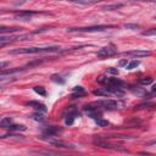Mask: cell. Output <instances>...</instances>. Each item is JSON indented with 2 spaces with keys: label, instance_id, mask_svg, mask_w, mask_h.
<instances>
[{
  "label": "cell",
  "instance_id": "6da1fadb",
  "mask_svg": "<svg viewBox=\"0 0 156 156\" xmlns=\"http://www.w3.org/2000/svg\"><path fill=\"white\" fill-rule=\"evenodd\" d=\"M60 46L52 45V46H29V48H18L15 50H11L10 54L17 55V54H41V52H55L60 51Z\"/></svg>",
  "mask_w": 156,
  "mask_h": 156
},
{
  "label": "cell",
  "instance_id": "7a4b0ae2",
  "mask_svg": "<svg viewBox=\"0 0 156 156\" xmlns=\"http://www.w3.org/2000/svg\"><path fill=\"white\" fill-rule=\"evenodd\" d=\"M108 28H113V26H90V27H72L68 28V32H102Z\"/></svg>",
  "mask_w": 156,
  "mask_h": 156
},
{
  "label": "cell",
  "instance_id": "3957f363",
  "mask_svg": "<svg viewBox=\"0 0 156 156\" xmlns=\"http://www.w3.org/2000/svg\"><path fill=\"white\" fill-rule=\"evenodd\" d=\"M91 105L98 108H104V110H117L118 108V104L115 100H100V101L91 102Z\"/></svg>",
  "mask_w": 156,
  "mask_h": 156
},
{
  "label": "cell",
  "instance_id": "277c9868",
  "mask_svg": "<svg viewBox=\"0 0 156 156\" xmlns=\"http://www.w3.org/2000/svg\"><path fill=\"white\" fill-rule=\"evenodd\" d=\"M116 54H117V49L115 46H104L96 52V55L99 57H108V56H113Z\"/></svg>",
  "mask_w": 156,
  "mask_h": 156
},
{
  "label": "cell",
  "instance_id": "5b68a950",
  "mask_svg": "<svg viewBox=\"0 0 156 156\" xmlns=\"http://www.w3.org/2000/svg\"><path fill=\"white\" fill-rule=\"evenodd\" d=\"M45 139V138H44ZM45 140H48L51 145H54V146H57V147H63V149H72V150H74L76 149V146L73 145V144H69V143H66V141H62V140H57V139H45Z\"/></svg>",
  "mask_w": 156,
  "mask_h": 156
},
{
  "label": "cell",
  "instance_id": "8992f818",
  "mask_svg": "<svg viewBox=\"0 0 156 156\" xmlns=\"http://www.w3.org/2000/svg\"><path fill=\"white\" fill-rule=\"evenodd\" d=\"M35 13H39L37 11H23V12H20V13H16L15 15V18L18 20V21H28L30 20V17Z\"/></svg>",
  "mask_w": 156,
  "mask_h": 156
},
{
  "label": "cell",
  "instance_id": "52a82bcc",
  "mask_svg": "<svg viewBox=\"0 0 156 156\" xmlns=\"http://www.w3.org/2000/svg\"><path fill=\"white\" fill-rule=\"evenodd\" d=\"M151 52L150 51H146V50H133V51H127V52H123V55L126 56H133V57H145V56H149Z\"/></svg>",
  "mask_w": 156,
  "mask_h": 156
},
{
  "label": "cell",
  "instance_id": "ba28073f",
  "mask_svg": "<svg viewBox=\"0 0 156 156\" xmlns=\"http://www.w3.org/2000/svg\"><path fill=\"white\" fill-rule=\"evenodd\" d=\"M43 132H44L45 135L52 136V135H55V134H57V133H61V132H62V128H58V127H56V126H50V127H45V128L43 129Z\"/></svg>",
  "mask_w": 156,
  "mask_h": 156
},
{
  "label": "cell",
  "instance_id": "9c48e42d",
  "mask_svg": "<svg viewBox=\"0 0 156 156\" xmlns=\"http://www.w3.org/2000/svg\"><path fill=\"white\" fill-rule=\"evenodd\" d=\"M27 105L28 106H32L33 108H35L38 112H46L48 111V108H46V106L44 105V104H41V102H38V101H29V102H27Z\"/></svg>",
  "mask_w": 156,
  "mask_h": 156
},
{
  "label": "cell",
  "instance_id": "30bf717a",
  "mask_svg": "<svg viewBox=\"0 0 156 156\" xmlns=\"http://www.w3.org/2000/svg\"><path fill=\"white\" fill-rule=\"evenodd\" d=\"M78 116V113H77V110L76 108H72L69 112H68V115H67V117H66V119H65V123L67 124V126H71V124H73V122H74V118Z\"/></svg>",
  "mask_w": 156,
  "mask_h": 156
},
{
  "label": "cell",
  "instance_id": "8fae6325",
  "mask_svg": "<svg viewBox=\"0 0 156 156\" xmlns=\"http://www.w3.org/2000/svg\"><path fill=\"white\" fill-rule=\"evenodd\" d=\"M106 83L107 84H110V85H112V87H116V88H123V85H124V83L121 80V79H118V78H108L107 80H106Z\"/></svg>",
  "mask_w": 156,
  "mask_h": 156
},
{
  "label": "cell",
  "instance_id": "7c38bea8",
  "mask_svg": "<svg viewBox=\"0 0 156 156\" xmlns=\"http://www.w3.org/2000/svg\"><path fill=\"white\" fill-rule=\"evenodd\" d=\"M85 95V90L83 87H74L73 88V94H72V98H80V96H84Z\"/></svg>",
  "mask_w": 156,
  "mask_h": 156
},
{
  "label": "cell",
  "instance_id": "4fadbf2b",
  "mask_svg": "<svg viewBox=\"0 0 156 156\" xmlns=\"http://www.w3.org/2000/svg\"><path fill=\"white\" fill-rule=\"evenodd\" d=\"M22 28L18 27H9V26H0V33H15L21 30Z\"/></svg>",
  "mask_w": 156,
  "mask_h": 156
},
{
  "label": "cell",
  "instance_id": "5bb4252c",
  "mask_svg": "<svg viewBox=\"0 0 156 156\" xmlns=\"http://www.w3.org/2000/svg\"><path fill=\"white\" fill-rule=\"evenodd\" d=\"M23 69H26V68L21 67V68H13V69H5V71H0V77H2V76H7V74L18 73V72H21V71H23Z\"/></svg>",
  "mask_w": 156,
  "mask_h": 156
},
{
  "label": "cell",
  "instance_id": "9a60e30c",
  "mask_svg": "<svg viewBox=\"0 0 156 156\" xmlns=\"http://www.w3.org/2000/svg\"><path fill=\"white\" fill-rule=\"evenodd\" d=\"M11 124H12V119L10 117H5L0 121V127L1 128H9Z\"/></svg>",
  "mask_w": 156,
  "mask_h": 156
},
{
  "label": "cell",
  "instance_id": "2e32d148",
  "mask_svg": "<svg viewBox=\"0 0 156 156\" xmlns=\"http://www.w3.org/2000/svg\"><path fill=\"white\" fill-rule=\"evenodd\" d=\"M9 129H10V130H13V132H17V130H18V132H20V130L23 132V130H26V127H24L23 124H11V126L9 127Z\"/></svg>",
  "mask_w": 156,
  "mask_h": 156
},
{
  "label": "cell",
  "instance_id": "e0dca14e",
  "mask_svg": "<svg viewBox=\"0 0 156 156\" xmlns=\"http://www.w3.org/2000/svg\"><path fill=\"white\" fill-rule=\"evenodd\" d=\"M33 90H34L37 94L41 95V96H46V90H45V88H43V87H34Z\"/></svg>",
  "mask_w": 156,
  "mask_h": 156
},
{
  "label": "cell",
  "instance_id": "ac0fdd59",
  "mask_svg": "<svg viewBox=\"0 0 156 156\" xmlns=\"http://www.w3.org/2000/svg\"><path fill=\"white\" fill-rule=\"evenodd\" d=\"M30 117L34 119V121H39V122H43L45 119V117L43 116V113H39V112H35L33 115H30Z\"/></svg>",
  "mask_w": 156,
  "mask_h": 156
},
{
  "label": "cell",
  "instance_id": "d6986e66",
  "mask_svg": "<svg viewBox=\"0 0 156 156\" xmlns=\"http://www.w3.org/2000/svg\"><path fill=\"white\" fill-rule=\"evenodd\" d=\"M122 6H123V4H112V5H107V6H105L104 10H108V11H111V10L119 9V7H122Z\"/></svg>",
  "mask_w": 156,
  "mask_h": 156
},
{
  "label": "cell",
  "instance_id": "ffe728a7",
  "mask_svg": "<svg viewBox=\"0 0 156 156\" xmlns=\"http://www.w3.org/2000/svg\"><path fill=\"white\" fill-rule=\"evenodd\" d=\"M139 61L138 60H133V61H130L129 63H128V66H127V69H133V68H135V67H138L139 66Z\"/></svg>",
  "mask_w": 156,
  "mask_h": 156
},
{
  "label": "cell",
  "instance_id": "44dd1931",
  "mask_svg": "<svg viewBox=\"0 0 156 156\" xmlns=\"http://www.w3.org/2000/svg\"><path fill=\"white\" fill-rule=\"evenodd\" d=\"M51 80H52V82H56V83H60V84H63V83H65V80L61 79V77H60V76H56V74L51 76Z\"/></svg>",
  "mask_w": 156,
  "mask_h": 156
},
{
  "label": "cell",
  "instance_id": "7402d4cb",
  "mask_svg": "<svg viewBox=\"0 0 156 156\" xmlns=\"http://www.w3.org/2000/svg\"><path fill=\"white\" fill-rule=\"evenodd\" d=\"M140 83H141L143 85H147V84H151V83H152V78H150V77H145V78H141V79H140Z\"/></svg>",
  "mask_w": 156,
  "mask_h": 156
},
{
  "label": "cell",
  "instance_id": "603a6c76",
  "mask_svg": "<svg viewBox=\"0 0 156 156\" xmlns=\"http://www.w3.org/2000/svg\"><path fill=\"white\" fill-rule=\"evenodd\" d=\"M124 28L126 29H138L139 28V24H135V23H126L124 24Z\"/></svg>",
  "mask_w": 156,
  "mask_h": 156
},
{
  "label": "cell",
  "instance_id": "cb8c5ba5",
  "mask_svg": "<svg viewBox=\"0 0 156 156\" xmlns=\"http://www.w3.org/2000/svg\"><path fill=\"white\" fill-rule=\"evenodd\" d=\"M108 93L104 89V90H95L94 91V95H98V96H105V95H107Z\"/></svg>",
  "mask_w": 156,
  "mask_h": 156
},
{
  "label": "cell",
  "instance_id": "d4e9b609",
  "mask_svg": "<svg viewBox=\"0 0 156 156\" xmlns=\"http://www.w3.org/2000/svg\"><path fill=\"white\" fill-rule=\"evenodd\" d=\"M96 123H98V126H100V127H106V126L108 124L107 121H104V119H100V118H96Z\"/></svg>",
  "mask_w": 156,
  "mask_h": 156
},
{
  "label": "cell",
  "instance_id": "484cf974",
  "mask_svg": "<svg viewBox=\"0 0 156 156\" xmlns=\"http://www.w3.org/2000/svg\"><path fill=\"white\" fill-rule=\"evenodd\" d=\"M143 35H155L156 34V29H151V30H144L143 33H141Z\"/></svg>",
  "mask_w": 156,
  "mask_h": 156
},
{
  "label": "cell",
  "instance_id": "4316f807",
  "mask_svg": "<svg viewBox=\"0 0 156 156\" xmlns=\"http://www.w3.org/2000/svg\"><path fill=\"white\" fill-rule=\"evenodd\" d=\"M127 63H128V60H127V58H123V60H121V61L118 62L119 66H127Z\"/></svg>",
  "mask_w": 156,
  "mask_h": 156
},
{
  "label": "cell",
  "instance_id": "83f0119b",
  "mask_svg": "<svg viewBox=\"0 0 156 156\" xmlns=\"http://www.w3.org/2000/svg\"><path fill=\"white\" fill-rule=\"evenodd\" d=\"M107 72L112 73V74H118V69H116V68H110V69H107Z\"/></svg>",
  "mask_w": 156,
  "mask_h": 156
},
{
  "label": "cell",
  "instance_id": "f1b7e54d",
  "mask_svg": "<svg viewBox=\"0 0 156 156\" xmlns=\"http://www.w3.org/2000/svg\"><path fill=\"white\" fill-rule=\"evenodd\" d=\"M96 80H98L99 83H106V80H107V78H105V77H102V76H101V77H99V78H98Z\"/></svg>",
  "mask_w": 156,
  "mask_h": 156
},
{
  "label": "cell",
  "instance_id": "f546056e",
  "mask_svg": "<svg viewBox=\"0 0 156 156\" xmlns=\"http://www.w3.org/2000/svg\"><path fill=\"white\" fill-rule=\"evenodd\" d=\"M9 65H10V63H9L7 61H6V62H1V63H0V69H4V68H6Z\"/></svg>",
  "mask_w": 156,
  "mask_h": 156
},
{
  "label": "cell",
  "instance_id": "4dcf8cb0",
  "mask_svg": "<svg viewBox=\"0 0 156 156\" xmlns=\"http://www.w3.org/2000/svg\"><path fill=\"white\" fill-rule=\"evenodd\" d=\"M151 90H152V93H155V90H156V87H155V85H154V87H152V89H151Z\"/></svg>",
  "mask_w": 156,
  "mask_h": 156
},
{
  "label": "cell",
  "instance_id": "1f68e13d",
  "mask_svg": "<svg viewBox=\"0 0 156 156\" xmlns=\"http://www.w3.org/2000/svg\"><path fill=\"white\" fill-rule=\"evenodd\" d=\"M6 44H4V43H0V48H2V46H5Z\"/></svg>",
  "mask_w": 156,
  "mask_h": 156
}]
</instances>
